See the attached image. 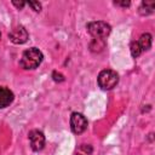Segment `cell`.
<instances>
[{"label":"cell","mask_w":155,"mask_h":155,"mask_svg":"<svg viewBox=\"0 0 155 155\" xmlns=\"http://www.w3.org/2000/svg\"><path fill=\"white\" fill-rule=\"evenodd\" d=\"M140 53H142V50H140V46H139L138 41L131 42V54H132V57L137 58V57L140 56Z\"/></svg>","instance_id":"obj_10"},{"label":"cell","mask_w":155,"mask_h":155,"mask_svg":"<svg viewBox=\"0 0 155 155\" xmlns=\"http://www.w3.org/2000/svg\"><path fill=\"white\" fill-rule=\"evenodd\" d=\"M119 82V75L111 69H104L98 75V85L102 90H111Z\"/></svg>","instance_id":"obj_2"},{"label":"cell","mask_w":155,"mask_h":155,"mask_svg":"<svg viewBox=\"0 0 155 155\" xmlns=\"http://www.w3.org/2000/svg\"><path fill=\"white\" fill-rule=\"evenodd\" d=\"M87 31L94 38L99 40H104L111 31L110 24L103 21H97V22H91L87 24Z\"/></svg>","instance_id":"obj_3"},{"label":"cell","mask_w":155,"mask_h":155,"mask_svg":"<svg viewBox=\"0 0 155 155\" xmlns=\"http://www.w3.org/2000/svg\"><path fill=\"white\" fill-rule=\"evenodd\" d=\"M52 78H53V80L57 81V82H61V81L64 80V76H63L61 73H58V71H53V73H52Z\"/></svg>","instance_id":"obj_12"},{"label":"cell","mask_w":155,"mask_h":155,"mask_svg":"<svg viewBox=\"0 0 155 155\" xmlns=\"http://www.w3.org/2000/svg\"><path fill=\"white\" fill-rule=\"evenodd\" d=\"M138 44H139V46H140L142 52L149 50V48L151 47V35H150L149 33H144V34H142L140 38H139Z\"/></svg>","instance_id":"obj_8"},{"label":"cell","mask_w":155,"mask_h":155,"mask_svg":"<svg viewBox=\"0 0 155 155\" xmlns=\"http://www.w3.org/2000/svg\"><path fill=\"white\" fill-rule=\"evenodd\" d=\"M29 140H30V147L34 151H40L45 147V136L41 131L39 130H33L29 132Z\"/></svg>","instance_id":"obj_5"},{"label":"cell","mask_w":155,"mask_h":155,"mask_svg":"<svg viewBox=\"0 0 155 155\" xmlns=\"http://www.w3.org/2000/svg\"><path fill=\"white\" fill-rule=\"evenodd\" d=\"M42 59H44L42 52L36 47H30L23 52L22 58L19 61V65L23 69L31 70V69L38 68L41 64Z\"/></svg>","instance_id":"obj_1"},{"label":"cell","mask_w":155,"mask_h":155,"mask_svg":"<svg viewBox=\"0 0 155 155\" xmlns=\"http://www.w3.org/2000/svg\"><path fill=\"white\" fill-rule=\"evenodd\" d=\"M28 4H29V6H30L35 12H40V11H41V4H40L39 1H29Z\"/></svg>","instance_id":"obj_11"},{"label":"cell","mask_w":155,"mask_h":155,"mask_svg":"<svg viewBox=\"0 0 155 155\" xmlns=\"http://www.w3.org/2000/svg\"><path fill=\"white\" fill-rule=\"evenodd\" d=\"M70 127L75 134H80L87 128V119L81 113H73L70 116Z\"/></svg>","instance_id":"obj_4"},{"label":"cell","mask_w":155,"mask_h":155,"mask_svg":"<svg viewBox=\"0 0 155 155\" xmlns=\"http://www.w3.org/2000/svg\"><path fill=\"white\" fill-rule=\"evenodd\" d=\"M28 31L24 27H17L15 28L11 33H8V39L10 41H12L13 44H17V45H21V44H24L27 40H28Z\"/></svg>","instance_id":"obj_6"},{"label":"cell","mask_w":155,"mask_h":155,"mask_svg":"<svg viewBox=\"0 0 155 155\" xmlns=\"http://www.w3.org/2000/svg\"><path fill=\"white\" fill-rule=\"evenodd\" d=\"M12 4H13L18 10H22V8L24 7V5H25V2H24V1H19V2H18V1H15V0L12 1Z\"/></svg>","instance_id":"obj_13"},{"label":"cell","mask_w":155,"mask_h":155,"mask_svg":"<svg viewBox=\"0 0 155 155\" xmlns=\"http://www.w3.org/2000/svg\"><path fill=\"white\" fill-rule=\"evenodd\" d=\"M154 8H155V1H148V0L143 1L140 7H139L142 15H149L153 12Z\"/></svg>","instance_id":"obj_9"},{"label":"cell","mask_w":155,"mask_h":155,"mask_svg":"<svg viewBox=\"0 0 155 155\" xmlns=\"http://www.w3.org/2000/svg\"><path fill=\"white\" fill-rule=\"evenodd\" d=\"M115 5H120V6H124V7H127V6H130V1H115L114 2Z\"/></svg>","instance_id":"obj_14"},{"label":"cell","mask_w":155,"mask_h":155,"mask_svg":"<svg viewBox=\"0 0 155 155\" xmlns=\"http://www.w3.org/2000/svg\"><path fill=\"white\" fill-rule=\"evenodd\" d=\"M13 98H15L13 92L10 88L5 86H0V109L8 107L13 102Z\"/></svg>","instance_id":"obj_7"},{"label":"cell","mask_w":155,"mask_h":155,"mask_svg":"<svg viewBox=\"0 0 155 155\" xmlns=\"http://www.w3.org/2000/svg\"><path fill=\"white\" fill-rule=\"evenodd\" d=\"M0 39H1V33H0Z\"/></svg>","instance_id":"obj_15"}]
</instances>
